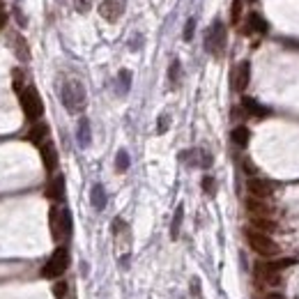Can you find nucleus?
I'll return each instance as SVG.
<instances>
[{
    "mask_svg": "<svg viewBox=\"0 0 299 299\" xmlns=\"http://www.w3.org/2000/svg\"><path fill=\"white\" fill-rule=\"evenodd\" d=\"M246 210H249L251 217H267V219H272L274 210L267 203H262L260 198H249L246 201Z\"/></svg>",
    "mask_w": 299,
    "mask_h": 299,
    "instance_id": "12",
    "label": "nucleus"
},
{
    "mask_svg": "<svg viewBox=\"0 0 299 299\" xmlns=\"http://www.w3.org/2000/svg\"><path fill=\"white\" fill-rule=\"evenodd\" d=\"M14 87H17L19 92H23V76H21V71H14Z\"/></svg>",
    "mask_w": 299,
    "mask_h": 299,
    "instance_id": "30",
    "label": "nucleus"
},
{
    "mask_svg": "<svg viewBox=\"0 0 299 299\" xmlns=\"http://www.w3.org/2000/svg\"><path fill=\"white\" fill-rule=\"evenodd\" d=\"M193 30H196V21H193V19H189V21H186V26H184V39H186V42L193 37Z\"/></svg>",
    "mask_w": 299,
    "mask_h": 299,
    "instance_id": "27",
    "label": "nucleus"
},
{
    "mask_svg": "<svg viewBox=\"0 0 299 299\" xmlns=\"http://www.w3.org/2000/svg\"><path fill=\"white\" fill-rule=\"evenodd\" d=\"M230 17H233V23L239 21V17H242V0H235V3H233V12H230Z\"/></svg>",
    "mask_w": 299,
    "mask_h": 299,
    "instance_id": "26",
    "label": "nucleus"
},
{
    "mask_svg": "<svg viewBox=\"0 0 299 299\" xmlns=\"http://www.w3.org/2000/svg\"><path fill=\"white\" fill-rule=\"evenodd\" d=\"M166 129H168V118L163 115V118L159 120V131H166Z\"/></svg>",
    "mask_w": 299,
    "mask_h": 299,
    "instance_id": "31",
    "label": "nucleus"
},
{
    "mask_svg": "<svg viewBox=\"0 0 299 299\" xmlns=\"http://www.w3.org/2000/svg\"><path fill=\"white\" fill-rule=\"evenodd\" d=\"M5 21H7V17H5V10H3V7H0V28L5 26Z\"/></svg>",
    "mask_w": 299,
    "mask_h": 299,
    "instance_id": "32",
    "label": "nucleus"
},
{
    "mask_svg": "<svg viewBox=\"0 0 299 299\" xmlns=\"http://www.w3.org/2000/svg\"><path fill=\"white\" fill-rule=\"evenodd\" d=\"M67 267H69V251H67L65 246H58V249L53 251V256L49 258V262L44 265L42 276L44 278H58V276L65 274Z\"/></svg>",
    "mask_w": 299,
    "mask_h": 299,
    "instance_id": "3",
    "label": "nucleus"
},
{
    "mask_svg": "<svg viewBox=\"0 0 299 299\" xmlns=\"http://www.w3.org/2000/svg\"><path fill=\"white\" fill-rule=\"evenodd\" d=\"M226 42H228V35H226V26L221 21H214L212 28L207 30L205 35V49L212 55H223L226 49Z\"/></svg>",
    "mask_w": 299,
    "mask_h": 299,
    "instance_id": "5",
    "label": "nucleus"
},
{
    "mask_svg": "<svg viewBox=\"0 0 299 299\" xmlns=\"http://www.w3.org/2000/svg\"><path fill=\"white\" fill-rule=\"evenodd\" d=\"M90 201H92V207H94V210H104V207H106V191H104L102 184H94V186H92Z\"/></svg>",
    "mask_w": 299,
    "mask_h": 299,
    "instance_id": "17",
    "label": "nucleus"
},
{
    "mask_svg": "<svg viewBox=\"0 0 299 299\" xmlns=\"http://www.w3.org/2000/svg\"><path fill=\"white\" fill-rule=\"evenodd\" d=\"M46 136H49V127L44 125V122H35V127L30 129V134H28V138H30L35 145H39V147L46 143Z\"/></svg>",
    "mask_w": 299,
    "mask_h": 299,
    "instance_id": "14",
    "label": "nucleus"
},
{
    "mask_svg": "<svg viewBox=\"0 0 299 299\" xmlns=\"http://www.w3.org/2000/svg\"><path fill=\"white\" fill-rule=\"evenodd\" d=\"M42 161H44V168L53 173L58 168V152H55V145L51 141H46L42 145Z\"/></svg>",
    "mask_w": 299,
    "mask_h": 299,
    "instance_id": "11",
    "label": "nucleus"
},
{
    "mask_svg": "<svg viewBox=\"0 0 299 299\" xmlns=\"http://www.w3.org/2000/svg\"><path fill=\"white\" fill-rule=\"evenodd\" d=\"M267 299H283V297H278V294H272V297H267Z\"/></svg>",
    "mask_w": 299,
    "mask_h": 299,
    "instance_id": "33",
    "label": "nucleus"
},
{
    "mask_svg": "<svg viewBox=\"0 0 299 299\" xmlns=\"http://www.w3.org/2000/svg\"><path fill=\"white\" fill-rule=\"evenodd\" d=\"M76 136H78V145H81V147H87V145H90V122H87L85 118L78 122Z\"/></svg>",
    "mask_w": 299,
    "mask_h": 299,
    "instance_id": "19",
    "label": "nucleus"
},
{
    "mask_svg": "<svg viewBox=\"0 0 299 299\" xmlns=\"http://www.w3.org/2000/svg\"><path fill=\"white\" fill-rule=\"evenodd\" d=\"M203 189L207 191V193H214V179L207 175V177H203Z\"/></svg>",
    "mask_w": 299,
    "mask_h": 299,
    "instance_id": "29",
    "label": "nucleus"
},
{
    "mask_svg": "<svg viewBox=\"0 0 299 299\" xmlns=\"http://www.w3.org/2000/svg\"><path fill=\"white\" fill-rule=\"evenodd\" d=\"M242 106H244V111L249 115H256V118H265V115H267V109H262L260 104H258L256 99H251V97L242 99Z\"/></svg>",
    "mask_w": 299,
    "mask_h": 299,
    "instance_id": "15",
    "label": "nucleus"
},
{
    "mask_svg": "<svg viewBox=\"0 0 299 299\" xmlns=\"http://www.w3.org/2000/svg\"><path fill=\"white\" fill-rule=\"evenodd\" d=\"M60 97H62V104L69 113H81L87 104L85 87L81 85V81H65L62 90H60Z\"/></svg>",
    "mask_w": 299,
    "mask_h": 299,
    "instance_id": "1",
    "label": "nucleus"
},
{
    "mask_svg": "<svg viewBox=\"0 0 299 299\" xmlns=\"http://www.w3.org/2000/svg\"><path fill=\"white\" fill-rule=\"evenodd\" d=\"M249 129H246V127H235L233 129V143L235 145H239V147H244L246 143H249Z\"/></svg>",
    "mask_w": 299,
    "mask_h": 299,
    "instance_id": "20",
    "label": "nucleus"
},
{
    "mask_svg": "<svg viewBox=\"0 0 299 299\" xmlns=\"http://www.w3.org/2000/svg\"><path fill=\"white\" fill-rule=\"evenodd\" d=\"M182 219H184V207L179 205L177 210H175V219H173V226H170V237L177 239L179 235V226H182Z\"/></svg>",
    "mask_w": 299,
    "mask_h": 299,
    "instance_id": "21",
    "label": "nucleus"
},
{
    "mask_svg": "<svg viewBox=\"0 0 299 299\" xmlns=\"http://www.w3.org/2000/svg\"><path fill=\"white\" fill-rule=\"evenodd\" d=\"M246 242H249V246L256 251L258 256H265V258L278 256V244L276 242H274L269 235L260 233V230H256V228L246 230Z\"/></svg>",
    "mask_w": 299,
    "mask_h": 299,
    "instance_id": "2",
    "label": "nucleus"
},
{
    "mask_svg": "<svg viewBox=\"0 0 299 299\" xmlns=\"http://www.w3.org/2000/svg\"><path fill=\"white\" fill-rule=\"evenodd\" d=\"M46 196L51 201H62V196H65V177L62 175H53L51 177L49 186H46Z\"/></svg>",
    "mask_w": 299,
    "mask_h": 299,
    "instance_id": "13",
    "label": "nucleus"
},
{
    "mask_svg": "<svg viewBox=\"0 0 299 299\" xmlns=\"http://www.w3.org/2000/svg\"><path fill=\"white\" fill-rule=\"evenodd\" d=\"M125 7H127L125 0H104L102 5H99V14H102V19L113 23L125 14Z\"/></svg>",
    "mask_w": 299,
    "mask_h": 299,
    "instance_id": "9",
    "label": "nucleus"
},
{
    "mask_svg": "<svg viewBox=\"0 0 299 299\" xmlns=\"http://www.w3.org/2000/svg\"><path fill=\"white\" fill-rule=\"evenodd\" d=\"M53 294L58 299L65 297V294H67V283H55V285H53Z\"/></svg>",
    "mask_w": 299,
    "mask_h": 299,
    "instance_id": "28",
    "label": "nucleus"
},
{
    "mask_svg": "<svg viewBox=\"0 0 299 299\" xmlns=\"http://www.w3.org/2000/svg\"><path fill=\"white\" fill-rule=\"evenodd\" d=\"M115 168L120 170V173H125L127 168H129V154L122 150V152H118V159H115Z\"/></svg>",
    "mask_w": 299,
    "mask_h": 299,
    "instance_id": "23",
    "label": "nucleus"
},
{
    "mask_svg": "<svg viewBox=\"0 0 299 299\" xmlns=\"http://www.w3.org/2000/svg\"><path fill=\"white\" fill-rule=\"evenodd\" d=\"M246 30L244 33H267V23L262 21L258 14H249V19H246Z\"/></svg>",
    "mask_w": 299,
    "mask_h": 299,
    "instance_id": "18",
    "label": "nucleus"
},
{
    "mask_svg": "<svg viewBox=\"0 0 299 299\" xmlns=\"http://www.w3.org/2000/svg\"><path fill=\"white\" fill-rule=\"evenodd\" d=\"M246 189H249L251 198H260V201H265V198L274 196V191H276V184L274 182H269V179L265 177H249V182H246Z\"/></svg>",
    "mask_w": 299,
    "mask_h": 299,
    "instance_id": "8",
    "label": "nucleus"
},
{
    "mask_svg": "<svg viewBox=\"0 0 299 299\" xmlns=\"http://www.w3.org/2000/svg\"><path fill=\"white\" fill-rule=\"evenodd\" d=\"M118 81H120L118 92H120V94L129 92V85H131V71H129V69H122V71L118 74Z\"/></svg>",
    "mask_w": 299,
    "mask_h": 299,
    "instance_id": "22",
    "label": "nucleus"
},
{
    "mask_svg": "<svg viewBox=\"0 0 299 299\" xmlns=\"http://www.w3.org/2000/svg\"><path fill=\"white\" fill-rule=\"evenodd\" d=\"M249 76H251V67L244 60V62H239V65L233 69V87L237 90V92H242V90L249 85Z\"/></svg>",
    "mask_w": 299,
    "mask_h": 299,
    "instance_id": "10",
    "label": "nucleus"
},
{
    "mask_svg": "<svg viewBox=\"0 0 299 299\" xmlns=\"http://www.w3.org/2000/svg\"><path fill=\"white\" fill-rule=\"evenodd\" d=\"M74 7H76V12L85 14V12H90V7H92V0H74Z\"/></svg>",
    "mask_w": 299,
    "mask_h": 299,
    "instance_id": "24",
    "label": "nucleus"
},
{
    "mask_svg": "<svg viewBox=\"0 0 299 299\" xmlns=\"http://www.w3.org/2000/svg\"><path fill=\"white\" fill-rule=\"evenodd\" d=\"M168 76H170V83H173V85L179 81V62H177V60H173V65H170Z\"/></svg>",
    "mask_w": 299,
    "mask_h": 299,
    "instance_id": "25",
    "label": "nucleus"
},
{
    "mask_svg": "<svg viewBox=\"0 0 299 299\" xmlns=\"http://www.w3.org/2000/svg\"><path fill=\"white\" fill-rule=\"evenodd\" d=\"M246 3H256V0H246Z\"/></svg>",
    "mask_w": 299,
    "mask_h": 299,
    "instance_id": "34",
    "label": "nucleus"
},
{
    "mask_svg": "<svg viewBox=\"0 0 299 299\" xmlns=\"http://www.w3.org/2000/svg\"><path fill=\"white\" fill-rule=\"evenodd\" d=\"M290 265V260L283 262H258L256 265V278L265 285H278L281 283V267Z\"/></svg>",
    "mask_w": 299,
    "mask_h": 299,
    "instance_id": "7",
    "label": "nucleus"
},
{
    "mask_svg": "<svg viewBox=\"0 0 299 299\" xmlns=\"http://www.w3.org/2000/svg\"><path fill=\"white\" fill-rule=\"evenodd\" d=\"M251 223H253V228L260 230V233H272L276 230V221L274 219H267V217H251Z\"/></svg>",
    "mask_w": 299,
    "mask_h": 299,
    "instance_id": "16",
    "label": "nucleus"
},
{
    "mask_svg": "<svg viewBox=\"0 0 299 299\" xmlns=\"http://www.w3.org/2000/svg\"><path fill=\"white\" fill-rule=\"evenodd\" d=\"M51 233H53V239H65L69 237L71 233V217L67 210L62 207H51Z\"/></svg>",
    "mask_w": 299,
    "mask_h": 299,
    "instance_id": "6",
    "label": "nucleus"
},
{
    "mask_svg": "<svg viewBox=\"0 0 299 299\" xmlns=\"http://www.w3.org/2000/svg\"><path fill=\"white\" fill-rule=\"evenodd\" d=\"M21 109H23V113H26V118L33 120V122H37V120L44 115L42 97H39V92L35 90V87H26V90L21 92Z\"/></svg>",
    "mask_w": 299,
    "mask_h": 299,
    "instance_id": "4",
    "label": "nucleus"
}]
</instances>
